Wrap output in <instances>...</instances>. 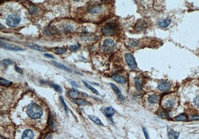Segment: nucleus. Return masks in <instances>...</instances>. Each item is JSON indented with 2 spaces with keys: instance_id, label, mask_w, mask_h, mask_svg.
Wrapping results in <instances>:
<instances>
[{
  "instance_id": "nucleus-44",
  "label": "nucleus",
  "mask_w": 199,
  "mask_h": 139,
  "mask_svg": "<svg viewBox=\"0 0 199 139\" xmlns=\"http://www.w3.org/2000/svg\"><path fill=\"white\" fill-rule=\"evenodd\" d=\"M74 1H75V2H78V1H79L80 0H73Z\"/></svg>"
},
{
  "instance_id": "nucleus-42",
  "label": "nucleus",
  "mask_w": 199,
  "mask_h": 139,
  "mask_svg": "<svg viewBox=\"0 0 199 139\" xmlns=\"http://www.w3.org/2000/svg\"><path fill=\"white\" fill-rule=\"evenodd\" d=\"M82 96H83V97H87V96H88V95L86 93H85L84 92H83Z\"/></svg>"
},
{
  "instance_id": "nucleus-38",
  "label": "nucleus",
  "mask_w": 199,
  "mask_h": 139,
  "mask_svg": "<svg viewBox=\"0 0 199 139\" xmlns=\"http://www.w3.org/2000/svg\"><path fill=\"white\" fill-rule=\"evenodd\" d=\"M142 130H143V132H144V136L145 137V138L146 139H148L149 138V135H148V133L147 132L146 130L145 129V128H143L142 129Z\"/></svg>"
},
{
  "instance_id": "nucleus-22",
  "label": "nucleus",
  "mask_w": 199,
  "mask_h": 139,
  "mask_svg": "<svg viewBox=\"0 0 199 139\" xmlns=\"http://www.w3.org/2000/svg\"><path fill=\"white\" fill-rule=\"evenodd\" d=\"M28 47L29 48H30V49H34V50H38V51H39L44 52V51H46V49H44V48L42 47L39 45H37V44H29Z\"/></svg>"
},
{
  "instance_id": "nucleus-5",
  "label": "nucleus",
  "mask_w": 199,
  "mask_h": 139,
  "mask_svg": "<svg viewBox=\"0 0 199 139\" xmlns=\"http://www.w3.org/2000/svg\"><path fill=\"white\" fill-rule=\"evenodd\" d=\"M115 47L114 42L110 38L106 40L103 43V49L105 52H110L114 50Z\"/></svg>"
},
{
  "instance_id": "nucleus-37",
  "label": "nucleus",
  "mask_w": 199,
  "mask_h": 139,
  "mask_svg": "<svg viewBox=\"0 0 199 139\" xmlns=\"http://www.w3.org/2000/svg\"><path fill=\"white\" fill-rule=\"evenodd\" d=\"M14 68H15V70H16V71H17L18 73H21V74L23 73V70L20 67H19L18 66H15Z\"/></svg>"
},
{
  "instance_id": "nucleus-35",
  "label": "nucleus",
  "mask_w": 199,
  "mask_h": 139,
  "mask_svg": "<svg viewBox=\"0 0 199 139\" xmlns=\"http://www.w3.org/2000/svg\"><path fill=\"white\" fill-rule=\"evenodd\" d=\"M131 47H136L138 45V42L137 41H134V40H131L130 42V43H129Z\"/></svg>"
},
{
  "instance_id": "nucleus-25",
  "label": "nucleus",
  "mask_w": 199,
  "mask_h": 139,
  "mask_svg": "<svg viewBox=\"0 0 199 139\" xmlns=\"http://www.w3.org/2000/svg\"><path fill=\"white\" fill-rule=\"evenodd\" d=\"M88 117L89 118L90 120H91L93 122H94L97 125H102V123L100 120V119L96 116L92 115H88Z\"/></svg>"
},
{
  "instance_id": "nucleus-8",
  "label": "nucleus",
  "mask_w": 199,
  "mask_h": 139,
  "mask_svg": "<svg viewBox=\"0 0 199 139\" xmlns=\"http://www.w3.org/2000/svg\"><path fill=\"white\" fill-rule=\"evenodd\" d=\"M171 88V84L168 81L163 80L161 81L158 85V89L161 91H167Z\"/></svg>"
},
{
  "instance_id": "nucleus-14",
  "label": "nucleus",
  "mask_w": 199,
  "mask_h": 139,
  "mask_svg": "<svg viewBox=\"0 0 199 139\" xmlns=\"http://www.w3.org/2000/svg\"><path fill=\"white\" fill-rule=\"evenodd\" d=\"M136 87L137 90H141L143 88V81L139 77H136L134 78Z\"/></svg>"
},
{
  "instance_id": "nucleus-21",
  "label": "nucleus",
  "mask_w": 199,
  "mask_h": 139,
  "mask_svg": "<svg viewBox=\"0 0 199 139\" xmlns=\"http://www.w3.org/2000/svg\"><path fill=\"white\" fill-rule=\"evenodd\" d=\"M146 27V24L144 21H139L137 22L136 26V29L138 30H142L144 28Z\"/></svg>"
},
{
  "instance_id": "nucleus-11",
  "label": "nucleus",
  "mask_w": 199,
  "mask_h": 139,
  "mask_svg": "<svg viewBox=\"0 0 199 139\" xmlns=\"http://www.w3.org/2000/svg\"><path fill=\"white\" fill-rule=\"evenodd\" d=\"M113 79L117 82V83L120 84H124L126 83V80L124 77L119 74H114L112 76Z\"/></svg>"
},
{
  "instance_id": "nucleus-6",
  "label": "nucleus",
  "mask_w": 199,
  "mask_h": 139,
  "mask_svg": "<svg viewBox=\"0 0 199 139\" xmlns=\"http://www.w3.org/2000/svg\"><path fill=\"white\" fill-rule=\"evenodd\" d=\"M103 9L102 6L99 3H94L89 5L88 7V12L91 14H97L101 12Z\"/></svg>"
},
{
  "instance_id": "nucleus-12",
  "label": "nucleus",
  "mask_w": 199,
  "mask_h": 139,
  "mask_svg": "<svg viewBox=\"0 0 199 139\" xmlns=\"http://www.w3.org/2000/svg\"><path fill=\"white\" fill-rule=\"evenodd\" d=\"M34 133L32 130H27L23 133L22 135V139H32L34 138Z\"/></svg>"
},
{
  "instance_id": "nucleus-7",
  "label": "nucleus",
  "mask_w": 199,
  "mask_h": 139,
  "mask_svg": "<svg viewBox=\"0 0 199 139\" xmlns=\"http://www.w3.org/2000/svg\"><path fill=\"white\" fill-rule=\"evenodd\" d=\"M0 45L1 48L6 49L10 50H13V51H23L24 50V49L21 48V47L14 45L13 44H10L4 42H2V41H1L0 42Z\"/></svg>"
},
{
  "instance_id": "nucleus-20",
  "label": "nucleus",
  "mask_w": 199,
  "mask_h": 139,
  "mask_svg": "<svg viewBox=\"0 0 199 139\" xmlns=\"http://www.w3.org/2000/svg\"><path fill=\"white\" fill-rule=\"evenodd\" d=\"M105 115L107 117H111L114 115L115 110L112 107H108L106 108V109L105 110Z\"/></svg>"
},
{
  "instance_id": "nucleus-31",
  "label": "nucleus",
  "mask_w": 199,
  "mask_h": 139,
  "mask_svg": "<svg viewBox=\"0 0 199 139\" xmlns=\"http://www.w3.org/2000/svg\"><path fill=\"white\" fill-rule=\"evenodd\" d=\"M159 117L162 118L167 119L169 117V115L167 112L166 111H163L160 113Z\"/></svg>"
},
{
  "instance_id": "nucleus-36",
  "label": "nucleus",
  "mask_w": 199,
  "mask_h": 139,
  "mask_svg": "<svg viewBox=\"0 0 199 139\" xmlns=\"http://www.w3.org/2000/svg\"><path fill=\"white\" fill-rule=\"evenodd\" d=\"M194 103L196 106L199 108V96H197L194 99Z\"/></svg>"
},
{
  "instance_id": "nucleus-26",
  "label": "nucleus",
  "mask_w": 199,
  "mask_h": 139,
  "mask_svg": "<svg viewBox=\"0 0 199 139\" xmlns=\"http://www.w3.org/2000/svg\"><path fill=\"white\" fill-rule=\"evenodd\" d=\"M174 119L176 121H185L187 120L188 117L185 114H182L179 115L178 116L175 117L174 118Z\"/></svg>"
},
{
  "instance_id": "nucleus-1",
  "label": "nucleus",
  "mask_w": 199,
  "mask_h": 139,
  "mask_svg": "<svg viewBox=\"0 0 199 139\" xmlns=\"http://www.w3.org/2000/svg\"><path fill=\"white\" fill-rule=\"evenodd\" d=\"M27 113L31 118L37 119L40 118L42 116L43 110L39 105L36 103H31L27 107Z\"/></svg>"
},
{
  "instance_id": "nucleus-13",
  "label": "nucleus",
  "mask_w": 199,
  "mask_h": 139,
  "mask_svg": "<svg viewBox=\"0 0 199 139\" xmlns=\"http://www.w3.org/2000/svg\"><path fill=\"white\" fill-rule=\"evenodd\" d=\"M58 30L56 28L54 27H48L47 28H45L43 30V32L45 34L47 35H52L55 34L57 33Z\"/></svg>"
},
{
  "instance_id": "nucleus-23",
  "label": "nucleus",
  "mask_w": 199,
  "mask_h": 139,
  "mask_svg": "<svg viewBox=\"0 0 199 139\" xmlns=\"http://www.w3.org/2000/svg\"><path fill=\"white\" fill-rule=\"evenodd\" d=\"M75 102L77 104L80 106H88L89 104H91L89 102L86 101V100L81 99H76L75 101Z\"/></svg>"
},
{
  "instance_id": "nucleus-3",
  "label": "nucleus",
  "mask_w": 199,
  "mask_h": 139,
  "mask_svg": "<svg viewBox=\"0 0 199 139\" xmlns=\"http://www.w3.org/2000/svg\"><path fill=\"white\" fill-rule=\"evenodd\" d=\"M21 18L17 15L12 14L7 18L6 23L7 25L11 28H15L20 24Z\"/></svg>"
},
{
  "instance_id": "nucleus-45",
  "label": "nucleus",
  "mask_w": 199,
  "mask_h": 139,
  "mask_svg": "<svg viewBox=\"0 0 199 139\" xmlns=\"http://www.w3.org/2000/svg\"><path fill=\"white\" fill-rule=\"evenodd\" d=\"M101 1H107V0H100Z\"/></svg>"
},
{
  "instance_id": "nucleus-16",
  "label": "nucleus",
  "mask_w": 199,
  "mask_h": 139,
  "mask_svg": "<svg viewBox=\"0 0 199 139\" xmlns=\"http://www.w3.org/2000/svg\"><path fill=\"white\" fill-rule=\"evenodd\" d=\"M52 63H53V64L55 65L56 67H58L59 68H61L62 70H64L65 71H67L68 72H71L72 71V70L70 69V68H69L68 67L65 66L64 64H63L61 63H57V62H56L55 61H52Z\"/></svg>"
},
{
  "instance_id": "nucleus-32",
  "label": "nucleus",
  "mask_w": 199,
  "mask_h": 139,
  "mask_svg": "<svg viewBox=\"0 0 199 139\" xmlns=\"http://www.w3.org/2000/svg\"><path fill=\"white\" fill-rule=\"evenodd\" d=\"M52 87L55 89V90L58 92H60V93H61L62 92V87L59 86V85L58 84H53L52 85Z\"/></svg>"
},
{
  "instance_id": "nucleus-46",
  "label": "nucleus",
  "mask_w": 199,
  "mask_h": 139,
  "mask_svg": "<svg viewBox=\"0 0 199 139\" xmlns=\"http://www.w3.org/2000/svg\"><path fill=\"white\" fill-rule=\"evenodd\" d=\"M19 1H21V0H19Z\"/></svg>"
},
{
  "instance_id": "nucleus-2",
  "label": "nucleus",
  "mask_w": 199,
  "mask_h": 139,
  "mask_svg": "<svg viewBox=\"0 0 199 139\" xmlns=\"http://www.w3.org/2000/svg\"><path fill=\"white\" fill-rule=\"evenodd\" d=\"M117 30V25L113 22L108 23L106 25L102 28V32L105 35L110 36L115 35Z\"/></svg>"
},
{
  "instance_id": "nucleus-17",
  "label": "nucleus",
  "mask_w": 199,
  "mask_h": 139,
  "mask_svg": "<svg viewBox=\"0 0 199 139\" xmlns=\"http://www.w3.org/2000/svg\"><path fill=\"white\" fill-rule=\"evenodd\" d=\"M171 21L170 19H166L160 21L158 22L159 26L161 28H165L168 27L171 24Z\"/></svg>"
},
{
  "instance_id": "nucleus-39",
  "label": "nucleus",
  "mask_w": 199,
  "mask_h": 139,
  "mask_svg": "<svg viewBox=\"0 0 199 139\" xmlns=\"http://www.w3.org/2000/svg\"><path fill=\"white\" fill-rule=\"evenodd\" d=\"M191 120H199V115H194L191 118Z\"/></svg>"
},
{
  "instance_id": "nucleus-19",
  "label": "nucleus",
  "mask_w": 199,
  "mask_h": 139,
  "mask_svg": "<svg viewBox=\"0 0 199 139\" xmlns=\"http://www.w3.org/2000/svg\"><path fill=\"white\" fill-rule=\"evenodd\" d=\"M179 133L176 132L173 130L170 129L168 133V138L169 139H178L179 136Z\"/></svg>"
},
{
  "instance_id": "nucleus-10",
  "label": "nucleus",
  "mask_w": 199,
  "mask_h": 139,
  "mask_svg": "<svg viewBox=\"0 0 199 139\" xmlns=\"http://www.w3.org/2000/svg\"><path fill=\"white\" fill-rule=\"evenodd\" d=\"M48 124L50 128L54 130L55 129L56 127V118L55 115L53 113H51V114L49 116V120H48Z\"/></svg>"
},
{
  "instance_id": "nucleus-33",
  "label": "nucleus",
  "mask_w": 199,
  "mask_h": 139,
  "mask_svg": "<svg viewBox=\"0 0 199 139\" xmlns=\"http://www.w3.org/2000/svg\"><path fill=\"white\" fill-rule=\"evenodd\" d=\"M79 47H80L79 45L78 44H76L71 45L69 47V49L72 52H75V51H76L79 49Z\"/></svg>"
},
{
  "instance_id": "nucleus-41",
  "label": "nucleus",
  "mask_w": 199,
  "mask_h": 139,
  "mask_svg": "<svg viewBox=\"0 0 199 139\" xmlns=\"http://www.w3.org/2000/svg\"><path fill=\"white\" fill-rule=\"evenodd\" d=\"M70 83L72 85H73L74 86H75L76 87H79V85L78 83L77 82H76L75 81H71L70 82Z\"/></svg>"
},
{
  "instance_id": "nucleus-34",
  "label": "nucleus",
  "mask_w": 199,
  "mask_h": 139,
  "mask_svg": "<svg viewBox=\"0 0 199 139\" xmlns=\"http://www.w3.org/2000/svg\"><path fill=\"white\" fill-rule=\"evenodd\" d=\"M60 99L61 102H62V104H63L64 107V108H65L66 113L67 114L68 113V107H67V105L66 104V103H65V101H64V99H63V98H62V97L60 96Z\"/></svg>"
},
{
  "instance_id": "nucleus-24",
  "label": "nucleus",
  "mask_w": 199,
  "mask_h": 139,
  "mask_svg": "<svg viewBox=\"0 0 199 139\" xmlns=\"http://www.w3.org/2000/svg\"><path fill=\"white\" fill-rule=\"evenodd\" d=\"M148 102L151 104L157 103L158 101V97L157 95L154 94L149 96L148 99Z\"/></svg>"
},
{
  "instance_id": "nucleus-27",
  "label": "nucleus",
  "mask_w": 199,
  "mask_h": 139,
  "mask_svg": "<svg viewBox=\"0 0 199 139\" xmlns=\"http://www.w3.org/2000/svg\"><path fill=\"white\" fill-rule=\"evenodd\" d=\"M54 50L55 53L57 54H63L66 52L67 49L65 47H58L54 49Z\"/></svg>"
},
{
  "instance_id": "nucleus-4",
  "label": "nucleus",
  "mask_w": 199,
  "mask_h": 139,
  "mask_svg": "<svg viewBox=\"0 0 199 139\" xmlns=\"http://www.w3.org/2000/svg\"><path fill=\"white\" fill-rule=\"evenodd\" d=\"M126 62L131 70H135L137 68V63L134 56L130 53H127L125 55Z\"/></svg>"
},
{
  "instance_id": "nucleus-40",
  "label": "nucleus",
  "mask_w": 199,
  "mask_h": 139,
  "mask_svg": "<svg viewBox=\"0 0 199 139\" xmlns=\"http://www.w3.org/2000/svg\"><path fill=\"white\" fill-rule=\"evenodd\" d=\"M44 56H45V57H48V58H53V59H54L55 57L52 56V55H49L48 53H45L44 54Z\"/></svg>"
},
{
  "instance_id": "nucleus-18",
  "label": "nucleus",
  "mask_w": 199,
  "mask_h": 139,
  "mask_svg": "<svg viewBox=\"0 0 199 139\" xmlns=\"http://www.w3.org/2000/svg\"><path fill=\"white\" fill-rule=\"evenodd\" d=\"M69 95L71 96V97L74 99H75L78 97L80 95V92L76 89L72 88L68 91Z\"/></svg>"
},
{
  "instance_id": "nucleus-9",
  "label": "nucleus",
  "mask_w": 199,
  "mask_h": 139,
  "mask_svg": "<svg viewBox=\"0 0 199 139\" xmlns=\"http://www.w3.org/2000/svg\"><path fill=\"white\" fill-rule=\"evenodd\" d=\"M110 84L113 90L114 91V92L116 94V95H117V97L120 99V100H121L122 101L125 100V98L124 97V95L122 94L121 91L119 89V88L117 87V86L115 85L114 84L112 83H110Z\"/></svg>"
},
{
  "instance_id": "nucleus-15",
  "label": "nucleus",
  "mask_w": 199,
  "mask_h": 139,
  "mask_svg": "<svg viewBox=\"0 0 199 139\" xmlns=\"http://www.w3.org/2000/svg\"><path fill=\"white\" fill-rule=\"evenodd\" d=\"M175 105V102L174 100L170 99L168 100H167L164 103V106L166 109L168 110L172 109Z\"/></svg>"
},
{
  "instance_id": "nucleus-29",
  "label": "nucleus",
  "mask_w": 199,
  "mask_h": 139,
  "mask_svg": "<svg viewBox=\"0 0 199 139\" xmlns=\"http://www.w3.org/2000/svg\"><path fill=\"white\" fill-rule=\"evenodd\" d=\"M83 83H84V85L87 88H88L89 89H90V90L92 91L93 93H94L95 94H97V95H99V92H98V91L96 89H95L94 88H93V87H92L91 85H90L89 84L87 83L86 81H83Z\"/></svg>"
},
{
  "instance_id": "nucleus-28",
  "label": "nucleus",
  "mask_w": 199,
  "mask_h": 139,
  "mask_svg": "<svg viewBox=\"0 0 199 139\" xmlns=\"http://www.w3.org/2000/svg\"><path fill=\"white\" fill-rule=\"evenodd\" d=\"M0 83L2 85L5 86H10L12 85L13 82L10 81H8L5 79L1 78L0 79Z\"/></svg>"
},
{
  "instance_id": "nucleus-43",
  "label": "nucleus",
  "mask_w": 199,
  "mask_h": 139,
  "mask_svg": "<svg viewBox=\"0 0 199 139\" xmlns=\"http://www.w3.org/2000/svg\"><path fill=\"white\" fill-rule=\"evenodd\" d=\"M5 28V27H4V26L3 27V25H2V24H1V29H3V28Z\"/></svg>"
},
{
  "instance_id": "nucleus-30",
  "label": "nucleus",
  "mask_w": 199,
  "mask_h": 139,
  "mask_svg": "<svg viewBox=\"0 0 199 139\" xmlns=\"http://www.w3.org/2000/svg\"><path fill=\"white\" fill-rule=\"evenodd\" d=\"M1 63V64H3L4 66H7L8 65L14 64V61L10 59H5L2 60Z\"/></svg>"
}]
</instances>
